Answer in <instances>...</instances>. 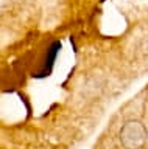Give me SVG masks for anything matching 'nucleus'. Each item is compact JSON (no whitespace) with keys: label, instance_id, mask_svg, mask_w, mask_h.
<instances>
[{"label":"nucleus","instance_id":"1","mask_svg":"<svg viewBox=\"0 0 148 149\" xmlns=\"http://www.w3.org/2000/svg\"><path fill=\"white\" fill-rule=\"evenodd\" d=\"M148 132L140 121H128L120 129V141L126 149H139L147 141Z\"/></svg>","mask_w":148,"mask_h":149},{"label":"nucleus","instance_id":"2","mask_svg":"<svg viewBox=\"0 0 148 149\" xmlns=\"http://www.w3.org/2000/svg\"><path fill=\"white\" fill-rule=\"evenodd\" d=\"M59 50H61V42L59 40H55L53 44L48 47L47 54H45V61H44V72L45 73H50V70H52V67H53L55 59H56Z\"/></svg>","mask_w":148,"mask_h":149}]
</instances>
